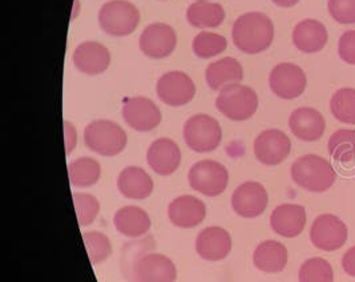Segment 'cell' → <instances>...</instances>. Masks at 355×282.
I'll return each mask as SVG.
<instances>
[{
	"mask_svg": "<svg viewBox=\"0 0 355 282\" xmlns=\"http://www.w3.org/2000/svg\"><path fill=\"white\" fill-rule=\"evenodd\" d=\"M232 39L243 53H261L270 47L275 39V24L262 12H246L234 21Z\"/></svg>",
	"mask_w": 355,
	"mask_h": 282,
	"instance_id": "cell-1",
	"label": "cell"
},
{
	"mask_svg": "<svg viewBox=\"0 0 355 282\" xmlns=\"http://www.w3.org/2000/svg\"><path fill=\"white\" fill-rule=\"evenodd\" d=\"M291 173L294 183L313 193L329 191L337 180L333 166L318 155L298 157L291 166Z\"/></svg>",
	"mask_w": 355,
	"mask_h": 282,
	"instance_id": "cell-2",
	"label": "cell"
},
{
	"mask_svg": "<svg viewBox=\"0 0 355 282\" xmlns=\"http://www.w3.org/2000/svg\"><path fill=\"white\" fill-rule=\"evenodd\" d=\"M84 143L88 150L104 157H113L125 150L128 136L111 120H95L84 130Z\"/></svg>",
	"mask_w": 355,
	"mask_h": 282,
	"instance_id": "cell-3",
	"label": "cell"
},
{
	"mask_svg": "<svg viewBox=\"0 0 355 282\" xmlns=\"http://www.w3.org/2000/svg\"><path fill=\"white\" fill-rule=\"evenodd\" d=\"M259 103V95L253 88L243 84H233L220 91L216 107L227 118L245 121L256 115Z\"/></svg>",
	"mask_w": 355,
	"mask_h": 282,
	"instance_id": "cell-4",
	"label": "cell"
},
{
	"mask_svg": "<svg viewBox=\"0 0 355 282\" xmlns=\"http://www.w3.org/2000/svg\"><path fill=\"white\" fill-rule=\"evenodd\" d=\"M140 23V11L127 0H111L101 6L98 24L101 30L112 36H128Z\"/></svg>",
	"mask_w": 355,
	"mask_h": 282,
	"instance_id": "cell-5",
	"label": "cell"
},
{
	"mask_svg": "<svg viewBox=\"0 0 355 282\" xmlns=\"http://www.w3.org/2000/svg\"><path fill=\"white\" fill-rule=\"evenodd\" d=\"M184 140L189 150L208 153L218 148L223 140V130L214 117L198 114L189 117L184 125Z\"/></svg>",
	"mask_w": 355,
	"mask_h": 282,
	"instance_id": "cell-6",
	"label": "cell"
},
{
	"mask_svg": "<svg viewBox=\"0 0 355 282\" xmlns=\"http://www.w3.org/2000/svg\"><path fill=\"white\" fill-rule=\"evenodd\" d=\"M188 183L196 192L207 197H216L225 192L229 173L225 166L218 161L201 160L189 169Z\"/></svg>",
	"mask_w": 355,
	"mask_h": 282,
	"instance_id": "cell-7",
	"label": "cell"
},
{
	"mask_svg": "<svg viewBox=\"0 0 355 282\" xmlns=\"http://www.w3.org/2000/svg\"><path fill=\"white\" fill-rule=\"evenodd\" d=\"M178 266L165 254L149 252L132 269V282H176Z\"/></svg>",
	"mask_w": 355,
	"mask_h": 282,
	"instance_id": "cell-8",
	"label": "cell"
},
{
	"mask_svg": "<svg viewBox=\"0 0 355 282\" xmlns=\"http://www.w3.org/2000/svg\"><path fill=\"white\" fill-rule=\"evenodd\" d=\"M349 237L346 224L339 217L324 213L317 217L310 228V240L317 249L336 252L340 249Z\"/></svg>",
	"mask_w": 355,
	"mask_h": 282,
	"instance_id": "cell-9",
	"label": "cell"
},
{
	"mask_svg": "<svg viewBox=\"0 0 355 282\" xmlns=\"http://www.w3.org/2000/svg\"><path fill=\"white\" fill-rule=\"evenodd\" d=\"M156 94L164 104L169 107H182L194 99L196 85L185 72L171 71L157 80Z\"/></svg>",
	"mask_w": 355,
	"mask_h": 282,
	"instance_id": "cell-10",
	"label": "cell"
},
{
	"mask_svg": "<svg viewBox=\"0 0 355 282\" xmlns=\"http://www.w3.org/2000/svg\"><path fill=\"white\" fill-rule=\"evenodd\" d=\"M232 209L237 216L243 218H257L261 216L269 204L266 188L257 182H246L236 188L232 195Z\"/></svg>",
	"mask_w": 355,
	"mask_h": 282,
	"instance_id": "cell-11",
	"label": "cell"
},
{
	"mask_svg": "<svg viewBox=\"0 0 355 282\" xmlns=\"http://www.w3.org/2000/svg\"><path fill=\"white\" fill-rule=\"evenodd\" d=\"M269 85L275 96L284 100L297 99L306 89V75L301 67L281 63L272 69Z\"/></svg>",
	"mask_w": 355,
	"mask_h": 282,
	"instance_id": "cell-12",
	"label": "cell"
},
{
	"mask_svg": "<svg viewBox=\"0 0 355 282\" xmlns=\"http://www.w3.org/2000/svg\"><path fill=\"white\" fill-rule=\"evenodd\" d=\"M254 156L261 164L268 166H279L291 152L289 136L279 130H266L259 133L253 144Z\"/></svg>",
	"mask_w": 355,
	"mask_h": 282,
	"instance_id": "cell-13",
	"label": "cell"
},
{
	"mask_svg": "<svg viewBox=\"0 0 355 282\" xmlns=\"http://www.w3.org/2000/svg\"><path fill=\"white\" fill-rule=\"evenodd\" d=\"M123 118L132 130L137 132H149L156 130L162 123L160 108L148 98L135 96L123 104Z\"/></svg>",
	"mask_w": 355,
	"mask_h": 282,
	"instance_id": "cell-14",
	"label": "cell"
},
{
	"mask_svg": "<svg viewBox=\"0 0 355 282\" xmlns=\"http://www.w3.org/2000/svg\"><path fill=\"white\" fill-rule=\"evenodd\" d=\"M178 44L175 30L165 23H153L140 36V50L150 59H164L173 53Z\"/></svg>",
	"mask_w": 355,
	"mask_h": 282,
	"instance_id": "cell-15",
	"label": "cell"
},
{
	"mask_svg": "<svg viewBox=\"0 0 355 282\" xmlns=\"http://www.w3.org/2000/svg\"><path fill=\"white\" fill-rule=\"evenodd\" d=\"M233 247L232 236L221 227H208L196 237V253L209 263L225 260Z\"/></svg>",
	"mask_w": 355,
	"mask_h": 282,
	"instance_id": "cell-16",
	"label": "cell"
},
{
	"mask_svg": "<svg viewBox=\"0 0 355 282\" xmlns=\"http://www.w3.org/2000/svg\"><path fill=\"white\" fill-rule=\"evenodd\" d=\"M207 217V205L202 200L191 195L178 196L168 206L169 221L181 229L196 228Z\"/></svg>",
	"mask_w": 355,
	"mask_h": 282,
	"instance_id": "cell-17",
	"label": "cell"
},
{
	"mask_svg": "<svg viewBox=\"0 0 355 282\" xmlns=\"http://www.w3.org/2000/svg\"><path fill=\"white\" fill-rule=\"evenodd\" d=\"M181 159L178 143L166 137L155 140L146 150L148 166L160 176L173 175L181 164Z\"/></svg>",
	"mask_w": 355,
	"mask_h": 282,
	"instance_id": "cell-18",
	"label": "cell"
},
{
	"mask_svg": "<svg viewBox=\"0 0 355 282\" xmlns=\"http://www.w3.org/2000/svg\"><path fill=\"white\" fill-rule=\"evenodd\" d=\"M306 211L298 204H281L270 215V227L281 237L294 238L306 227Z\"/></svg>",
	"mask_w": 355,
	"mask_h": 282,
	"instance_id": "cell-19",
	"label": "cell"
},
{
	"mask_svg": "<svg viewBox=\"0 0 355 282\" xmlns=\"http://www.w3.org/2000/svg\"><path fill=\"white\" fill-rule=\"evenodd\" d=\"M289 128L297 139L311 143L322 137L326 121L320 111L310 107H301L291 112Z\"/></svg>",
	"mask_w": 355,
	"mask_h": 282,
	"instance_id": "cell-20",
	"label": "cell"
},
{
	"mask_svg": "<svg viewBox=\"0 0 355 282\" xmlns=\"http://www.w3.org/2000/svg\"><path fill=\"white\" fill-rule=\"evenodd\" d=\"M73 64L85 75H100L111 64L108 49L97 42H84L73 52Z\"/></svg>",
	"mask_w": 355,
	"mask_h": 282,
	"instance_id": "cell-21",
	"label": "cell"
},
{
	"mask_svg": "<svg viewBox=\"0 0 355 282\" xmlns=\"http://www.w3.org/2000/svg\"><path fill=\"white\" fill-rule=\"evenodd\" d=\"M113 225L116 231L128 238H141L149 232L152 220L148 212L140 206L128 205L120 208L113 216Z\"/></svg>",
	"mask_w": 355,
	"mask_h": 282,
	"instance_id": "cell-22",
	"label": "cell"
},
{
	"mask_svg": "<svg viewBox=\"0 0 355 282\" xmlns=\"http://www.w3.org/2000/svg\"><path fill=\"white\" fill-rule=\"evenodd\" d=\"M329 33L320 20L305 19L293 30V43L297 50L304 53H315L324 49Z\"/></svg>",
	"mask_w": 355,
	"mask_h": 282,
	"instance_id": "cell-23",
	"label": "cell"
},
{
	"mask_svg": "<svg viewBox=\"0 0 355 282\" xmlns=\"http://www.w3.org/2000/svg\"><path fill=\"white\" fill-rule=\"evenodd\" d=\"M119 192L130 200H146L152 195L155 184L140 166H127L117 177Z\"/></svg>",
	"mask_w": 355,
	"mask_h": 282,
	"instance_id": "cell-24",
	"label": "cell"
},
{
	"mask_svg": "<svg viewBox=\"0 0 355 282\" xmlns=\"http://www.w3.org/2000/svg\"><path fill=\"white\" fill-rule=\"evenodd\" d=\"M289 261L288 248L275 240H266L259 244L253 252V264L259 272L268 274L281 273Z\"/></svg>",
	"mask_w": 355,
	"mask_h": 282,
	"instance_id": "cell-25",
	"label": "cell"
},
{
	"mask_svg": "<svg viewBox=\"0 0 355 282\" xmlns=\"http://www.w3.org/2000/svg\"><path fill=\"white\" fill-rule=\"evenodd\" d=\"M205 79L213 91H221L227 85L240 84L243 79L241 63L233 58H224L210 63L205 71Z\"/></svg>",
	"mask_w": 355,
	"mask_h": 282,
	"instance_id": "cell-26",
	"label": "cell"
},
{
	"mask_svg": "<svg viewBox=\"0 0 355 282\" xmlns=\"http://www.w3.org/2000/svg\"><path fill=\"white\" fill-rule=\"evenodd\" d=\"M187 20L196 28H216L225 20V10L218 3L197 0L188 7Z\"/></svg>",
	"mask_w": 355,
	"mask_h": 282,
	"instance_id": "cell-27",
	"label": "cell"
},
{
	"mask_svg": "<svg viewBox=\"0 0 355 282\" xmlns=\"http://www.w3.org/2000/svg\"><path fill=\"white\" fill-rule=\"evenodd\" d=\"M69 183L76 188H89L97 184L101 176V166L92 157H79L68 166Z\"/></svg>",
	"mask_w": 355,
	"mask_h": 282,
	"instance_id": "cell-28",
	"label": "cell"
},
{
	"mask_svg": "<svg viewBox=\"0 0 355 282\" xmlns=\"http://www.w3.org/2000/svg\"><path fill=\"white\" fill-rule=\"evenodd\" d=\"M330 156L339 163H350L355 159V130H338L327 143Z\"/></svg>",
	"mask_w": 355,
	"mask_h": 282,
	"instance_id": "cell-29",
	"label": "cell"
},
{
	"mask_svg": "<svg viewBox=\"0 0 355 282\" xmlns=\"http://www.w3.org/2000/svg\"><path fill=\"white\" fill-rule=\"evenodd\" d=\"M155 248H156V241L153 236H144L141 238H135L128 244H125V247L121 252V272L124 277L130 280L135 263L146 253L153 252Z\"/></svg>",
	"mask_w": 355,
	"mask_h": 282,
	"instance_id": "cell-30",
	"label": "cell"
},
{
	"mask_svg": "<svg viewBox=\"0 0 355 282\" xmlns=\"http://www.w3.org/2000/svg\"><path fill=\"white\" fill-rule=\"evenodd\" d=\"M83 241L92 265H100L111 257L112 243L107 234L98 231H89L83 233Z\"/></svg>",
	"mask_w": 355,
	"mask_h": 282,
	"instance_id": "cell-31",
	"label": "cell"
},
{
	"mask_svg": "<svg viewBox=\"0 0 355 282\" xmlns=\"http://www.w3.org/2000/svg\"><path fill=\"white\" fill-rule=\"evenodd\" d=\"M333 116L343 124L355 125V89L340 88L330 100Z\"/></svg>",
	"mask_w": 355,
	"mask_h": 282,
	"instance_id": "cell-32",
	"label": "cell"
},
{
	"mask_svg": "<svg viewBox=\"0 0 355 282\" xmlns=\"http://www.w3.org/2000/svg\"><path fill=\"white\" fill-rule=\"evenodd\" d=\"M300 282H334V270L322 257L306 260L298 272Z\"/></svg>",
	"mask_w": 355,
	"mask_h": 282,
	"instance_id": "cell-33",
	"label": "cell"
},
{
	"mask_svg": "<svg viewBox=\"0 0 355 282\" xmlns=\"http://www.w3.org/2000/svg\"><path fill=\"white\" fill-rule=\"evenodd\" d=\"M227 47L225 37L218 33H197L193 39L194 55L200 59H210L213 56L220 55Z\"/></svg>",
	"mask_w": 355,
	"mask_h": 282,
	"instance_id": "cell-34",
	"label": "cell"
},
{
	"mask_svg": "<svg viewBox=\"0 0 355 282\" xmlns=\"http://www.w3.org/2000/svg\"><path fill=\"white\" fill-rule=\"evenodd\" d=\"M73 205L81 228L94 224L100 213L98 200L89 193H73Z\"/></svg>",
	"mask_w": 355,
	"mask_h": 282,
	"instance_id": "cell-35",
	"label": "cell"
},
{
	"mask_svg": "<svg viewBox=\"0 0 355 282\" xmlns=\"http://www.w3.org/2000/svg\"><path fill=\"white\" fill-rule=\"evenodd\" d=\"M327 10L339 24H354L355 0H329Z\"/></svg>",
	"mask_w": 355,
	"mask_h": 282,
	"instance_id": "cell-36",
	"label": "cell"
},
{
	"mask_svg": "<svg viewBox=\"0 0 355 282\" xmlns=\"http://www.w3.org/2000/svg\"><path fill=\"white\" fill-rule=\"evenodd\" d=\"M338 53L345 63L355 66V30L346 31L339 37Z\"/></svg>",
	"mask_w": 355,
	"mask_h": 282,
	"instance_id": "cell-37",
	"label": "cell"
},
{
	"mask_svg": "<svg viewBox=\"0 0 355 282\" xmlns=\"http://www.w3.org/2000/svg\"><path fill=\"white\" fill-rule=\"evenodd\" d=\"M63 127H64L65 150H67V155H69L78 146V133H76V128L69 121H64Z\"/></svg>",
	"mask_w": 355,
	"mask_h": 282,
	"instance_id": "cell-38",
	"label": "cell"
},
{
	"mask_svg": "<svg viewBox=\"0 0 355 282\" xmlns=\"http://www.w3.org/2000/svg\"><path fill=\"white\" fill-rule=\"evenodd\" d=\"M342 267L346 274L355 277V245L350 249L346 250V253L342 257Z\"/></svg>",
	"mask_w": 355,
	"mask_h": 282,
	"instance_id": "cell-39",
	"label": "cell"
},
{
	"mask_svg": "<svg viewBox=\"0 0 355 282\" xmlns=\"http://www.w3.org/2000/svg\"><path fill=\"white\" fill-rule=\"evenodd\" d=\"M275 3V6L278 7H282V8H291L294 7L300 0H272Z\"/></svg>",
	"mask_w": 355,
	"mask_h": 282,
	"instance_id": "cell-40",
	"label": "cell"
},
{
	"mask_svg": "<svg viewBox=\"0 0 355 282\" xmlns=\"http://www.w3.org/2000/svg\"><path fill=\"white\" fill-rule=\"evenodd\" d=\"M78 11H79V0H75V4H73V15H72V19L78 15Z\"/></svg>",
	"mask_w": 355,
	"mask_h": 282,
	"instance_id": "cell-41",
	"label": "cell"
}]
</instances>
